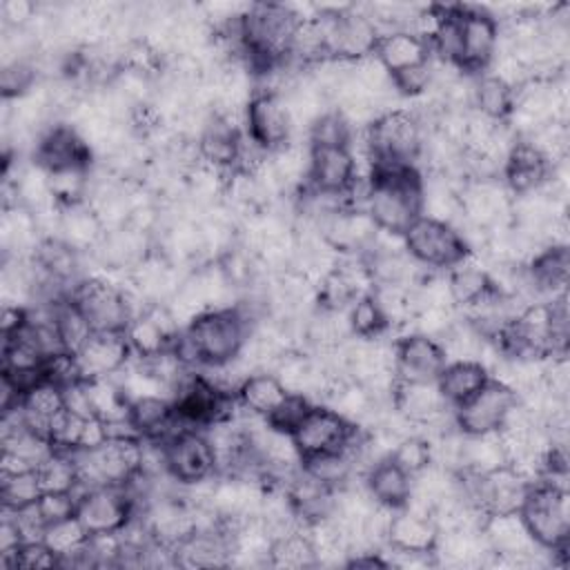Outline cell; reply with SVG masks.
<instances>
[{"mask_svg": "<svg viewBox=\"0 0 570 570\" xmlns=\"http://www.w3.org/2000/svg\"><path fill=\"white\" fill-rule=\"evenodd\" d=\"M89 539L91 534L76 514L49 523L42 534L45 546L58 557L60 566H85Z\"/></svg>", "mask_w": 570, "mask_h": 570, "instance_id": "4dcf8cb0", "label": "cell"}, {"mask_svg": "<svg viewBox=\"0 0 570 570\" xmlns=\"http://www.w3.org/2000/svg\"><path fill=\"white\" fill-rule=\"evenodd\" d=\"M31 160L47 171L89 169L94 165V154L73 125L58 120L42 129L31 149Z\"/></svg>", "mask_w": 570, "mask_h": 570, "instance_id": "9a60e30c", "label": "cell"}, {"mask_svg": "<svg viewBox=\"0 0 570 570\" xmlns=\"http://www.w3.org/2000/svg\"><path fill=\"white\" fill-rule=\"evenodd\" d=\"M481 532L490 550V563L530 566L541 552H548L534 543L519 512L485 517Z\"/></svg>", "mask_w": 570, "mask_h": 570, "instance_id": "5bb4252c", "label": "cell"}, {"mask_svg": "<svg viewBox=\"0 0 570 570\" xmlns=\"http://www.w3.org/2000/svg\"><path fill=\"white\" fill-rule=\"evenodd\" d=\"M428 127L414 109L392 107L361 129L363 147L374 167H419Z\"/></svg>", "mask_w": 570, "mask_h": 570, "instance_id": "3957f363", "label": "cell"}, {"mask_svg": "<svg viewBox=\"0 0 570 570\" xmlns=\"http://www.w3.org/2000/svg\"><path fill=\"white\" fill-rule=\"evenodd\" d=\"M503 465H508V452L499 432L463 434L459 472L488 474Z\"/></svg>", "mask_w": 570, "mask_h": 570, "instance_id": "d6a6232c", "label": "cell"}, {"mask_svg": "<svg viewBox=\"0 0 570 570\" xmlns=\"http://www.w3.org/2000/svg\"><path fill=\"white\" fill-rule=\"evenodd\" d=\"M53 309V323L60 334V341L69 354H76L94 334V327L85 318V314L78 309V305L71 298H62L56 303H49Z\"/></svg>", "mask_w": 570, "mask_h": 570, "instance_id": "74e56055", "label": "cell"}, {"mask_svg": "<svg viewBox=\"0 0 570 570\" xmlns=\"http://www.w3.org/2000/svg\"><path fill=\"white\" fill-rule=\"evenodd\" d=\"M312 405H314V401H309L307 396L289 394L267 421H269L274 428H278V430L292 434V430L303 421V416L309 412Z\"/></svg>", "mask_w": 570, "mask_h": 570, "instance_id": "ee69618b", "label": "cell"}, {"mask_svg": "<svg viewBox=\"0 0 570 570\" xmlns=\"http://www.w3.org/2000/svg\"><path fill=\"white\" fill-rule=\"evenodd\" d=\"M519 396L497 379H490L476 394L452 407L454 425L463 434L499 432Z\"/></svg>", "mask_w": 570, "mask_h": 570, "instance_id": "30bf717a", "label": "cell"}, {"mask_svg": "<svg viewBox=\"0 0 570 570\" xmlns=\"http://www.w3.org/2000/svg\"><path fill=\"white\" fill-rule=\"evenodd\" d=\"M534 543L548 552L566 550L570 543V499L568 488L537 481L519 510Z\"/></svg>", "mask_w": 570, "mask_h": 570, "instance_id": "5b68a950", "label": "cell"}, {"mask_svg": "<svg viewBox=\"0 0 570 570\" xmlns=\"http://www.w3.org/2000/svg\"><path fill=\"white\" fill-rule=\"evenodd\" d=\"M358 425H352L338 412L327 407L325 403H314L303 421L292 430V439L305 459L343 450Z\"/></svg>", "mask_w": 570, "mask_h": 570, "instance_id": "7c38bea8", "label": "cell"}, {"mask_svg": "<svg viewBox=\"0 0 570 570\" xmlns=\"http://www.w3.org/2000/svg\"><path fill=\"white\" fill-rule=\"evenodd\" d=\"M87 392L94 416H100L105 423L129 416V396L116 376L87 381Z\"/></svg>", "mask_w": 570, "mask_h": 570, "instance_id": "d590c367", "label": "cell"}, {"mask_svg": "<svg viewBox=\"0 0 570 570\" xmlns=\"http://www.w3.org/2000/svg\"><path fill=\"white\" fill-rule=\"evenodd\" d=\"M445 274V285L450 292V298L454 307L461 312L483 296H488L494 289V281L490 276V269L476 258V254L465 256L454 267H450Z\"/></svg>", "mask_w": 570, "mask_h": 570, "instance_id": "83f0119b", "label": "cell"}, {"mask_svg": "<svg viewBox=\"0 0 570 570\" xmlns=\"http://www.w3.org/2000/svg\"><path fill=\"white\" fill-rule=\"evenodd\" d=\"M390 459L403 468L407 474H419L421 470H425L432 463V443L425 434L421 432H410L405 436H401L392 452Z\"/></svg>", "mask_w": 570, "mask_h": 570, "instance_id": "60d3db41", "label": "cell"}, {"mask_svg": "<svg viewBox=\"0 0 570 570\" xmlns=\"http://www.w3.org/2000/svg\"><path fill=\"white\" fill-rule=\"evenodd\" d=\"M18 407L29 428L51 439V432L56 430L60 419L67 414L65 387L49 379H42L22 394Z\"/></svg>", "mask_w": 570, "mask_h": 570, "instance_id": "d4e9b609", "label": "cell"}, {"mask_svg": "<svg viewBox=\"0 0 570 570\" xmlns=\"http://www.w3.org/2000/svg\"><path fill=\"white\" fill-rule=\"evenodd\" d=\"M40 4L29 0H2L0 2V18L4 29H27L36 16Z\"/></svg>", "mask_w": 570, "mask_h": 570, "instance_id": "bcb514c9", "label": "cell"}, {"mask_svg": "<svg viewBox=\"0 0 570 570\" xmlns=\"http://www.w3.org/2000/svg\"><path fill=\"white\" fill-rule=\"evenodd\" d=\"M363 209L379 232L403 236L423 216V171L419 167H374Z\"/></svg>", "mask_w": 570, "mask_h": 570, "instance_id": "6da1fadb", "label": "cell"}, {"mask_svg": "<svg viewBox=\"0 0 570 570\" xmlns=\"http://www.w3.org/2000/svg\"><path fill=\"white\" fill-rule=\"evenodd\" d=\"M287 396L289 392L269 370L247 374L236 390V401L240 410L263 419H269Z\"/></svg>", "mask_w": 570, "mask_h": 570, "instance_id": "f1b7e54d", "label": "cell"}, {"mask_svg": "<svg viewBox=\"0 0 570 570\" xmlns=\"http://www.w3.org/2000/svg\"><path fill=\"white\" fill-rule=\"evenodd\" d=\"M374 58L385 67L390 76L407 71L412 67H421L432 60L430 42L410 29H399L379 36Z\"/></svg>", "mask_w": 570, "mask_h": 570, "instance_id": "603a6c76", "label": "cell"}, {"mask_svg": "<svg viewBox=\"0 0 570 570\" xmlns=\"http://www.w3.org/2000/svg\"><path fill=\"white\" fill-rule=\"evenodd\" d=\"M512 107H514V87H510L505 80H501L490 71L474 73L472 111L497 122H508Z\"/></svg>", "mask_w": 570, "mask_h": 570, "instance_id": "1f68e13d", "label": "cell"}, {"mask_svg": "<svg viewBox=\"0 0 570 570\" xmlns=\"http://www.w3.org/2000/svg\"><path fill=\"white\" fill-rule=\"evenodd\" d=\"M439 525L432 514L403 505L392 512L385 546L399 552L432 554L439 541Z\"/></svg>", "mask_w": 570, "mask_h": 570, "instance_id": "7402d4cb", "label": "cell"}, {"mask_svg": "<svg viewBox=\"0 0 570 570\" xmlns=\"http://www.w3.org/2000/svg\"><path fill=\"white\" fill-rule=\"evenodd\" d=\"M243 129L265 151H276L298 138L283 96L256 89L243 114Z\"/></svg>", "mask_w": 570, "mask_h": 570, "instance_id": "9c48e42d", "label": "cell"}, {"mask_svg": "<svg viewBox=\"0 0 570 570\" xmlns=\"http://www.w3.org/2000/svg\"><path fill=\"white\" fill-rule=\"evenodd\" d=\"M352 136L354 127L338 109L330 107L312 122L305 140L309 142V147H347L352 142Z\"/></svg>", "mask_w": 570, "mask_h": 570, "instance_id": "f35d334b", "label": "cell"}, {"mask_svg": "<svg viewBox=\"0 0 570 570\" xmlns=\"http://www.w3.org/2000/svg\"><path fill=\"white\" fill-rule=\"evenodd\" d=\"M405 254L428 272H448L470 256V247L456 225L419 216L403 234Z\"/></svg>", "mask_w": 570, "mask_h": 570, "instance_id": "8992f818", "label": "cell"}, {"mask_svg": "<svg viewBox=\"0 0 570 570\" xmlns=\"http://www.w3.org/2000/svg\"><path fill=\"white\" fill-rule=\"evenodd\" d=\"M0 561L4 568L11 570H45V568H58V557L45 546V541H22L11 552L0 554Z\"/></svg>", "mask_w": 570, "mask_h": 570, "instance_id": "7bdbcfd3", "label": "cell"}, {"mask_svg": "<svg viewBox=\"0 0 570 570\" xmlns=\"http://www.w3.org/2000/svg\"><path fill=\"white\" fill-rule=\"evenodd\" d=\"M501 45V22L485 9L461 4V60L465 73H483Z\"/></svg>", "mask_w": 570, "mask_h": 570, "instance_id": "4fadbf2b", "label": "cell"}, {"mask_svg": "<svg viewBox=\"0 0 570 570\" xmlns=\"http://www.w3.org/2000/svg\"><path fill=\"white\" fill-rule=\"evenodd\" d=\"M40 80L42 78H40V69L36 65V58L2 65V69H0L2 100H16V98L29 94Z\"/></svg>", "mask_w": 570, "mask_h": 570, "instance_id": "b9f144b4", "label": "cell"}, {"mask_svg": "<svg viewBox=\"0 0 570 570\" xmlns=\"http://www.w3.org/2000/svg\"><path fill=\"white\" fill-rule=\"evenodd\" d=\"M490 379L488 367L479 361H448L436 376V385L448 405L456 407L476 394Z\"/></svg>", "mask_w": 570, "mask_h": 570, "instance_id": "f546056e", "label": "cell"}, {"mask_svg": "<svg viewBox=\"0 0 570 570\" xmlns=\"http://www.w3.org/2000/svg\"><path fill=\"white\" fill-rule=\"evenodd\" d=\"M163 456L165 470L178 488H194L218 474L212 445L205 432L196 428L180 430L163 441Z\"/></svg>", "mask_w": 570, "mask_h": 570, "instance_id": "52a82bcc", "label": "cell"}, {"mask_svg": "<svg viewBox=\"0 0 570 570\" xmlns=\"http://www.w3.org/2000/svg\"><path fill=\"white\" fill-rule=\"evenodd\" d=\"M249 330L252 321L236 303L216 307L198 314L183 327L176 352L191 367L227 363L240 354Z\"/></svg>", "mask_w": 570, "mask_h": 570, "instance_id": "7a4b0ae2", "label": "cell"}, {"mask_svg": "<svg viewBox=\"0 0 570 570\" xmlns=\"http://www.w3.org/2000/svg\"><path fill=\"white\" fill-rule=\"evenodd\" d=\"M390 403L416 432L441 430L452 419V407L443 399L436 381H396Z\"/></svg>", "mask_w": 570, "mask_h": 570, "instance_id": "8fae6325", "label": "cell"}, {"mask_svg": "<svg viewBox=\"0 0 570 570\" xmlns=\"http://www.w3.org/2000/svg\"><path fill=\"white\" fill-rule=\"evenodd\" d=\"M358 178L356 158L347 147H309L307 187L318 194L347 196Z\"/></svg>", "mask_w": 570, "mask_h": 570, "instance_id": "ac0fdd59", "label": "cell"}, {"mask_svg": "<svg viewBox=\"0 0 570 570\" xmlns=\"http://www.w3.org/2000/svg\"><path fill=\"white\" fill-rule=\"evenodd\" d=\"M347 323H350V332L354 338H379L392 330L390 321L372 289L363 292L361 296H356L352 301V305L347 307Z\"/></svg>", "mask_w": 570, "mask_h": 570, "instance_id": "e575fe53", "label": "cell"}, {"mask_svg": "<svg viewBox=\"0 0 570 570\" xmlns=\"http://www.w3.org/2000/svg\"><path fill=\"white\" fill-rule=\"evenodd\" d=\"M367 494L374 503L399 510L410 501L412 474L399 468L390 456L372 463L361 476Z\"/></svg>", "mask_w": 570, "mask_h": 570, "instance_id": "4316f807", "label": "cell"}, {"mask_svg": "<svg viewBox=\"0 0 570 570\" xmlns=\"http://www.w3.org/2000/svg\"><path fill=\"white\" fill-rule=\"evenodd\" d=\"M445 363V350L441 341L432 336L403 332L394 338V365L399 381H436Z\"/></svg>", "mask_w": 570, "mask_h": 570, "instance_id": "e0dca14e", "label": "cell"}, {"mask_svg": "<svg viewBox=\"0 0 570 570\" xmlns=\"http://www.w3.org/2000/svg\"><path fill=\"white\" fill-rule=\"evenodd\" d=\"M554 165L525 138H517L505 156L501 183L512 196H525L543 189L552 178Z\"/></svg>", "mask_w": 570, "mask_h": 570, "instance_id": "ffe728a7", "label": "cell"}, {"mask_svg": "<svg viewBox=\"0 0 570 570\" xmlns=\"http://www.w3.org/2000/svg\"><path fill=\"white\" fill-rule=\"evenodd\" d=\"M105 234L107 229L89 203L60 207L53 238H60L76 252L89 256L100 245Z\"/></svg>", "mask_w": 570, "mask_h": 570, "instance_id": "484cf974", "label": "cell"}, {"mask_svg": "<svg viewBox=\"0 0 570 570\" xmlns=\"http://www.w3.org/2000/svg\"><path fill=\"white\" fill-rule=\"evenodd\" d=\"M42 497V485L38 470H22L0 474V499L4 508H24Z\"/></svg>", "mask_w": 570, "mask_h": 570, "instance_id": "ab89813d", "label": "cell"}, {"mask_svg": "<svg viewBox=\"0 0 570 570\" xmlns=\"http://www.w3.org/2000/svg\"><path fill=\"white\" fill-rule=\"evenodd\" d=\"M85 381L118 376L134 358L125 332H94L91 338L73 354Z\"/></svg>", "mask_w": 570, "mask_h": 570, "instance_id": "d6986e66", "label": "cell"}, {"mask_svg": "<svg viewBox=\"0 0 570 570\" xmlns=\"http://www.w3.org/2000/svg\"><path fill=\"white\" fill-rule=\"evenodd\" d=\"M436 566L472 568L490 563V550L485 546L481 525L479 528H450L439 532L434 548Z\"/></svg>", "mask_w": 570, "mask_h": 570, "instance_id": "cb8c5ba5", "label": "cell"}, {"mask_svg": "<svg viewBox=\"0 0 570 570\" xmlns=\"http://www.w3.org/2000/svg\"><path fill=\"white\" fill-rule=\"evenodd\" d=\"M69 298L85 314L94 332H125L129 321L149 307L129 285L107 274H87L73 285Z\"/></svg>", "mask_w": 570, "mask_h": 570, "instance_id": "277c9868", "label": "cell"}, {"mask_svg": "<svg viewBox=\"0 0 570 570\" xmlns=\"http://www.w3.org/2000/svg\"><path fill=\"white\" fill-rule=\"evenodd\" d=\"M136 514V503L122 485H96L78 492L76 517L91 537L118 534Z\"/></svg>", "mask_w": 570, "mask_h": 570, "instance_id": "ba28073f", "label": "cell"}, {"mask_svg": "<svg viewBox=\"0 0 570 570\" xmlns=\"http://www.w3.org/2000/svg\"><path fill=\"white\" fill-rule=\"evenodd\" d=\"M267 566L272 568H312L316 566V552L305 525H296L274 537Z\"/></svg>", "mask_w": 570, "mask_h": 570, "instance_id": "836d02e7", "label": "cell"}, {"mask_svg": "<svg viewBox=\"0 0 570 570\" xmlns=\"http://www.w3.org/2000/svg\"><path fill=\"white\" fill-rule=\"evenodd\" d=\"M42 492H80V470L76 452L53 450V454L38 468Z\"/></svg>", "mask_w": 570, "mask_h": 570, "instance_id": "8d00e7d4", "label": "cell"}, {"mask_svg": "<svg viewBox=\"0 0 570 570\" xmlns=\"http://www.w3.org/2000/svg\"><path fill=\"white\" fill-rule=\"evenodd\" d=\"M36 505L49 525L53 521L76 514L78 494L76 492H42V497L36 501Z\"/></svg>", "mask_w": 570, "mask_h": 570, "instance_id": "f6af8a7d", "label": "cell"}, {"mask_svg": "<svg viewBox=\"0 0 570 570\" xmlns=\"http://www.w3.org/2000/svg\"><path fill=\"white\" fill-rule=\"evenodd\" d=\"M523 274L534 301H550L566 294L570 274L568 245H546L523 265Z\"/></svg>", "mask_w": 570, "mask_h": 570, "instance_id": "44dd1931", "label": "cell"}, {"mask_svg": "<svg viewBox=\"0 0 570 570\" xmlns=\"http://www.w3.org/2000/svg\"><path fill=\"white\" fill-rule=\"evenodd\" d=\"M180 332L183 325L167 305L145 307L125 327V336L134 358H149L160 352L174 350L180 338Z\"/></svg>", "mask_w": 570, "mask_h": 570, "instance_id": "2e32d148", "label": "cell"}]
</instances>
